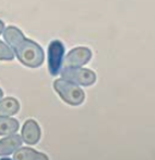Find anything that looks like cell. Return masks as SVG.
<instances>
[{"label":"cell","mask_w":155,"mask_h":160,"mask_svg":"<svg viewBox=\"0 0 155 160\" xmlns=\"http://www.w3.org/2000/svg\"><path fill=\"white\" fill-rule=\"evenodd\" d=\"M53 87H54V90L59 93L60 98L67 104L77 106L84 102L85 92L77 84L73 83L69 80L62 78L56 79L53 82Z\"/></svg>","instance_id":"7a4b0ae2"},{"label":"cell","mask_w":155,"mask_h":160,"mask_svg":"<svg viewBox=\"0 0 155 160\" xmlns=\"http://www.w3.org/2000/svg\"><path fill=\"white\" fill-rule=\"evenodd\" d=\"M20 110V103L13 98H7L0 100V116L10 117L18 114Z\"/></svg>","instance_id":"9c48e42d"},{"label":"cell","mask_w":155,"mask_h":160,"mask_svg":"<svg viewBox=\"0 0 155 160\" xmlns=\"http://www.w3.org/2000/svg\"><path fill=\"white\" fill-rule=\"evenodd\" d=\"M40 135L41 131L38 123L33 119L26 120L22 129V140L28 145H35L39 142Z\"/></svg>","instance_id":"8992f818"},{"label":"cell","mask_w":155,"mask_h":160,"mask_svg":"<svg viewBox=\"0 0 155 160\" xmlns=\"http://www.w3.org/2000/svg\"><path fill=\"white\" fill-rule=\"evenodd\" d=\"M65 48L63 43L59 40H53L50 42L48 48V67L52 76L60 74L63 66Z\"/></svg>","instance_id":"277c9868"},{"label":"cell","mask_w":155,"mask_h":160,"mask_svg":"<svg viewBox=\"0 0 155 160\" xmlns=\"http://www.w3.org/2000/svg\"><path fill=\"white\" fill-rule=\"evenodd\" d=\"M13 58L14 54L12 49L0 40V61H12Z\"/></svg>","instance_id":"8fae6325"},{"label":"cell","mask_w":155,"mask_h":160,"mask_svg":"<svg viewBox=\"0 0 155 160\" xmlns=\"http://www.w3.org/2000/svg\"><path fill=\"white\" fill-rule=\"evenodd\" d=\"M2 96H3V91H2L1 89H0V100L2 98Z\"/></svg>","instance_id":"4fadbf2b"},{"label":"cell","mask_w":155,"mask_h":160,"mask_svg":"<svg viewBox=\"0 0 155 160\" xmlns=\"http://www.w3.org/2000/svg\"><path fill=\"white\" fill-rule=\"evenodd\" d=\"M23 140L18 134H10L0 140V156H8L22 146Z\"/></svg>","instance_id":"52a82bcc"},{"label":"cell","mask_w":155,"mask_h":160,"mask_svg":"<svg viewBox=\"0 0 155 160\" xmlns=\"http://www.w3.org/2000/svg\"><path fill=\"white\" fill-rule=\"evenodd\" d=\"M61 72V78L69 80L75 84L88 87L96 82L97 76L90 69L79 67H67L63 68Z\"/></svg>","instance_id":"3957f363"},{"label":"cell","mask_w":155,"mask_h":160,"mask_svg":"<svg viewBox=\"0 0 155 160\" xmlns=\"http://www.w3.org/2000/svg\"><path fill=\"white\" fill-rule=\"evenodd\" d=\"M92 53L91 50L85 47H78V48L73 49L69 52L65 60H63V66L64 68L67 67H80L83 65H86L90 61Z\"/></svg>","instance_id":"5b68a950"},{"label":"cell","mask_w":155,"mask_h":160,"mask_svg":"<svg viewBox=\"0 0 155 160\" xmlns=\"http://www.w3.org/2000/svg\"><path fill=\"white\" fill-rule=\"evenodd\" d=\"M13 159L15 160H48V157L44 154L38 152L28 147L21 146L14 152Z\"/></svg>","instance_id":"ba28073f"},{"label":"cell","mask_w":155,"mask_h":160,"mask_svg":"<svg viewBox=\"0 0 155 160\" xmlns=\"http://www.w3.org/2000/svg\"><path fill=\"white\" fill-rule=\"evenodd\" d=\"M20 123L16 119L0 116V135H10L18 131Z\"/></svg>","instance_id":"30bf717a"},{"label":"cell","mask_w":155,"mask_h":160,"mask_svg":"<svg viewBox=\"0 0 155 160\" xmlns=\"http://www.w3.org/2000/svg\"><path fill=\"white\" fill-rule=\"evenodd\" d=\"M3 30H4V23L2 22L1 20H0V35L3 32Z\"/></svg>","instance_id":"7c38bea8"},{"label":"cell","mask_w":155,"mask_h":160,"mask_svg":"<svg viewBox=\"0 0 155 160\" xmlns=\"http://www.w3.org/2000/svg\"><path fill=\"white\" fill-rule=\"evenodd\" d=\"M3 38L15 52L18 61L27 67L36 68L42 65L44 50L38 43L25 38L23 32L15 26H8L3 30Z\"/></svg>","instance_id":"6da1fadb"}]
</instances>
